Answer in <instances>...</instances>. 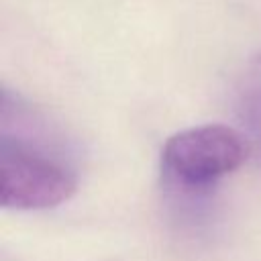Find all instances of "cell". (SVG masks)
<instances>
[{"label": "cell", "instance_id": "1", "mask_svg": "<svg viewBox=\"0 0 261 261\" xmlns=\"http://www.w3.org/2000/svg\"><path fill=\"white\" fill-rule=\"evenodd\" d=\"M249 157L247 137L228 124H198L171 135L161 149V169L188 188L210 186Z\"/></svg>", "mask_w": 261, "mask_h": 261}, {"label": "cell", "instance_id": "2", "mask_svg": "<svg viewBox=\"0 0 261 261\" xmlns=\"http://www.w3.org/2000/svg\"><path fill=\"white\" fill-rule=\"evenodd\" d=\"M77 190V175L53 159L8 135L0 143V202L6 210H47L67 202Z\"/></svg>", "mask_w": 261, "mask_h": 261}]
</instances>
